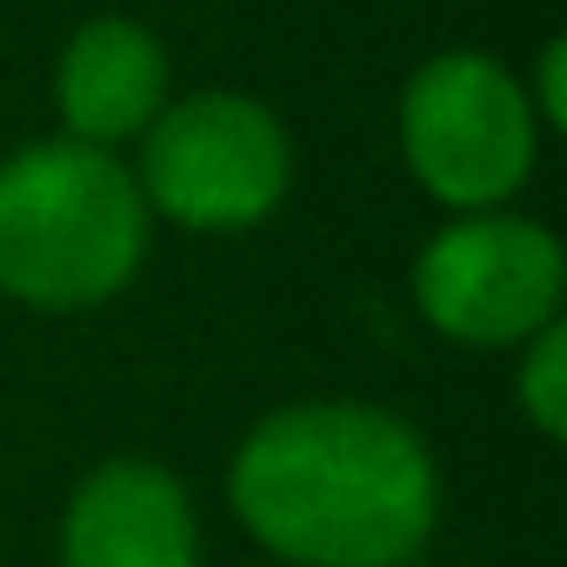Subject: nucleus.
Instances as JSON below:
<instances>
[{
	"label": "nucleus",
	"instance_id": "obj_4",
	"mask_svg": "<svg viewBox=\"0 0 567 567\" xmlns=\"http://www.w3.org/2000/svg\"><path fill=\"white\" fill-rule=\"evenodd\" d=\"M147 200L187 227H247L288 194V134L247 94H194L147 134Z\"/></svg>",
	"mask_w": 567,
	"mask_h": 567
},
{
	"label": "nucleus",
	"instance_id": "obj_1",
	"mask_svg": "<svg viewBox=\"0 0 567 567\" xmlns=\"http://www.w3.org/2000/svg\"><path fill=\"white\" fill-rule=\"evenodd\" d=\"M234 514L301 567H408L434 534V461L381 408H280L234 454Z\"/></svg>",
	"mask_w": 567,
	"mask_h": 567
},
{
	"label": "nucleus",
	"instance_id": "obj_7",
	"mask_svg": "<svg viewBox=\"0 0 567 567\" xmlns=\"http://www.w3.org/2000/svg\"><path fill=\"white\" fill-rule=\"evenodd\" d=\"M161 94H167V61H161L147 28H134V21H87L68 41L61 114H68L74 141L107 147V141L141 134L161 114Z\"/></svg>",
	"mask_w": 567,
	"mask_h": 567
},
{
	"label": "nucleus",
	"instance_id": "obj_9",
	"mask_svg": "<svg viewBox=\"0 0 567 567\" xmlns=\"http://www.w3.org/2000/svg\"><path fill=\"white\" fill-rule=\"evenodd\" d=\"M540 107H547L554 127H567V48L560 41L540 54Z\"/></svg>",
	"mask_w": 567,
	"mask_h": 567
},
{
	"label": "nucleus",
	"instance_id": "obj_3",
	"mask_svg": "<svg viewBox=\"0 0 567 567\" xmlns=\"http://www.w3.org/2000/svg\"><path fill=\"white\" fill-rule=\"evenodd\" d=\"M401 141L427 194L447 207H494L534 167L527 94L487 54H441L408 81Z\"/></svg>",
	"mask_w": 567,
	"mask_h": 567
},
{
	"label": "nucleus",
	"instance_id": "obj_2",
	"mask_svg": "<svg viewBox=\"0 0 567 567\" xmlns=\"http://www.w3.org/2000/svg\"><path fill=\"white\" fill-rule=\"evenodd\" d=\"M134 174L87 141H41L0 167V288L34 308H94L141 267Z\"/></svg>",
	"mask_w": 567,
	"mask_h": 567
},
{
	"label": "nucleus",
	"instance_id": "obj_5",
	"mask_svg": "<svg viewBox=\"0 0 567 567\" xmlns=\"http://www.w3.org/2000/svg\"><path fill=\"white\" fill-rule=\"evenodd\" d=\"M421 315L474 348H507L520 334H540L560 308V247L540 220L520 214H481L427 240L414 267Z\"/></svg>",
	"mask_w": 567,
	"mask_h": 567
},
{
	"label": "nucleus",
	"instance_id": "obj_8",
	"mask_svg": "<svg viewBox=\"0 0 567 567\" xmlns=\"http://www.w3.org/2000/svg\"><path fill=\"white\" fill-rule=\"evenodd\" d=\"M520 408L534 414L540 434H554V441L567 434V328L560 321L540 328V341L520 368Z\"/></svg>",
	"mask_w": 567,
	"mask_h": 567
},
{
	"label": "nucleus",
	"instance_id": "obj_6",
	"mask_svg": "<svg viewBox=\"0 0 567 567\" xmlns=\"http://www.w3.org/2000/svg\"><path fill=\"white\" fill-rule=\"evenodd\" d=\"M68 567H194V514L174 474L154 461H114L87 474L61 534Z\"/></svg>",
	"mask_w": 567,
	"mask_h": 567
}]
</instances>
